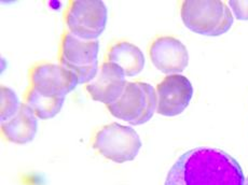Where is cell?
<instances>
[{
  "label": "cell",
  "instance_id": "obj_2",
  "mask_svg": "<svg viewBox=\"0 0 248 185\" xmlns=\"http://www.w3.org/2000/svg\"><path fill=\"white\" fill-rule=\"evenodd\" d=\"M28 85L23 102L40 120H50L61 112L66 96L77 87L78 79L62 65L38 61L28 70Z\"/></svg>",
  "mask_w": 248,
  "mask_h": 185
},
{
  "label": "cell",
  "instance_id": "obj_1",
  "mask_svg": "<svg viewBox=\"0 0 248 185\" xmlns=\"http://www.w3.org/2000/svg\"><path fill=\"white\" fill-rule=\"evenodd\" d=\"M240 163L220 149L195 148L171 166L164 185H245Z\"/></svg>",
  "mask_w": 248,
  "mask_h": 185
},
{
  "label": "cell",
  "instance_id": "obj_15",
  "mask_svg": "<svg viewBox=\"0 0 248 185\" xmlns=\"http://www.w3.org/2000/svg\"><path fill=\"white\" fill-rule=\"evenodd\" d=\"M245 185H248V177H247V179L245 180Z\"/></svg>",
  "mask_w": 248,
  "mask_h": 185
},
{
  "label": "cell",
  "instance_id": "obj_14",
  "mask_svg": "<svg viewBox=\"0 0 248 185\" xmlns=\"http://www.w3.org/2000/svg\"><path fill=\"white\" fill-rule=\"evenodd\" d=\"M229 6L237 20L248 21V0H231Z\"/></svg>",
  "mask_w": 248,
  "mask_h": 185
},
{
  "label": "cell",
  "instance_id": "obj_5",
  "mask_svg": "<svg viewBox=\"0 0 248 185\" xmlns=\"http://www.w3.org/2000/svg\"><path fill=\"white\" fill-rule=\"evenodd\" d=\"M98 52V40H81L65 30L61 36L57 59L77 77L79 84H88L97 74Z\"/></svg>",
  "mask_w": 248,
  "mask_h": 185
},
{
  "label": "cell",
  "instance_id": "obj_6",
  "mask_svg": "<svg viewBox=\"0 0 248 185\" xmlns=\"http://www.w3.org/2000/svg\"><path fill=\"white\" fill-rule=\"evenodd\" d=\"M141 145L134 128L119 123L99 127L92 138V148L103 157L117 164L134 160Z\"/></svg>",
  "mask_w": 248,
  "mask_h": 185
},
{
  "label": "cell",
  "instance_id": "obj_3",
  "mask_svg": "<svg viewBox=\"0 0 248 185\" xmlns=\"http://www.w3.org/2000/svg\"><path fill=\"white\" fill-rule=\"evenodd\" d=\"M180 16L189 30L202 36H221L233 25L230 8L220 0H186L181 2Z\"/></svg>",
  "mask_w": 248,
  "mask_h": 185
},
{
  "label": "cell",
  "instance_id": "obj_4",
  "mask_svg": "<svg viewBox=\"0 0 248 185\" xmlns=\"http://www.w3.org/2000/svg\"><path fill=\"white\" fill-rule=\"evenodd\" d=\"M156 106L155 88L149 83L136 81L127 82L120 98L107 106V109L112 116L137 126L154 117Z\"/></svg>",
  "mask_w": 248,
  "mask_h": 185
},
{
  "label": "cell",
  "instance_id": "obj_7",
  "mask_svg": "<svg viewBox=\"0 0 248 185\" xmlns=\"http://www.w3.org/2000/svg\"><path fill=\"white\" fill-rule=\"evenodd\" d=\"M63 20L66 30L81 40L93 41L101 37L107 25L108 10L102 0H70Z\"/></svg>",
  "mask_w": 248,
  "mask_h": 185
},
{
  "label": "cell",
  "instance_id": "obj_13",
  "mask_svg": "<svg viewBox=\"0 0 248 185\" xmlns=\"http://www.w3.org/2000/svg\"><path fill=\"white\" fill-rule=\"evenodd\" d=\"M22 102L11 88L1 85L0 87V120L6 122L16 114Z\"/></svg>",
  "mask_w": 248,
  "mask_h": 185
},
{
  "label": "cell",
  "instance_id": "obj_8",
  "mask_svg": "<svg viewBox=\"0 0 248 185\" xmlns=\"http://www.w3.org/2000/svg\"><path fill=\"white\" fill-rule=\"evenodd\" d=\"M156 112L160 115L173 117L181 114L188 108L193 96L190 80L181 74H170L156 85Z\"/></svg>",
  "mask_w": 248,
  "mask_h": 185
},
{
  "label": "cell",
  "instance_id": "obj_12",
  "mask_svg": "<svg viewBox=\"0 0 248 185\" xmlns=\"http://www.w3.org/2000/svg\"><path fill=\"white\" fill-rule=\"evenodd\" d=\"M104 61L112 63L120 67L126 77H136L145 67V55L140 47L131 42L116 41L108 46Z\"/></svg>",
  "mask_w": 248,
  "mask_h": 185
},
{
  "label": "cell",
  "instance_id": "obj_10",
  "mask_svg": "<svg viewBox=\"0 0 248 185\" xmlns=\"http://www.w3.org/2000/svg\"><path fill=\"white\" fill-rule=\"evenodd\" d=\"M125 73L118 65L104 61L97 77L85 84V91L94 101L109 106L116 102L126 85Z\"/></svg>",
  "mask_w": 248,
  "mask_h": 185
},
{
  "label": "cell",
  "instance_id": "obj_9",
  "mask_svg": "<svg viewBox=\"0 0 248 185\" xmlns=\"http://www.w3.org/2000/svg\"><path fill=\"white\" fill-rule=\"evenodd\" d=\"M148 54L155 67L168 75L179 74L188 67V49L178 38L160 36L152 40Z\"/></svg>",
  "mask_w": 248,
  "mask_h": 185
},
{
  "label": "cell",
  "instance_id": "obj_11",
  "mask_svg": "<svg viewBox=\"0 0 248 185\" xmlns=\"http://www.w3.org/2000/svg\"><path fill=\"white\" fill-rule=\"evenodd\" d=\"M38 131V117L34 111L22 102L20 110L10 120L1 123V137L10 143L23 145L35 139Z\"/></svg>",
  "mask_w": 248,
  "mask_h": 185
}]
</instances>
